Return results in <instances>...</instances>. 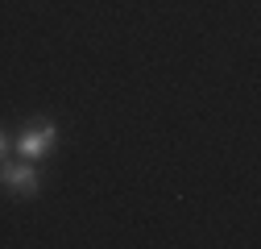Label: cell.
<instances>
[{
    "mask_svg": "<svg viewBox=\"0 0 261 249\" xmlns=\"http://www.w3.org/2000/svg\"><path fill=\"white\" fill-rule=\"evenodd\" d=\"M58 145V124L54 120H38V124H25V129L13 137V150L29 162H42L46 154Z\"/></svg>",
    "mask_w": 261,
    "mask_h": 249,
    "instance_id": "cell-1",
    "label": "cell"
},
{
    "mask_svg": "<svg viewBox=\"0 0 261 249\" xmlns=\"http://www.w3.org/2000/svg\"><path fill=\"white\" fill-rule=\"evenodd\" d=\"M0 183H5V187H9V191H13L17 200H29V195H38V191H42V175H38V162L21 158V162L5 166V170H0Z\"/></svg>",
    "mask_w": 261,
    "mask_h": 249,
    "instance_id": "cell-2",
    "label": "cell"
},
{
    "mask_svg": "<svg viewBox=\"0 0 261 249\" xmlns=\"http://www.w3.org/2000/svg\"><path fill=\"white\" fill-rule=\"evenodd\" d=\"M9 145H13V141L5 137V129H0V162H5V154H9Z\"/></svg>",
    "mask_w": 261,
    "mask_h": 249,
    "instance_id": "cell-3",
    "label": "cell"
}]
</instances>
